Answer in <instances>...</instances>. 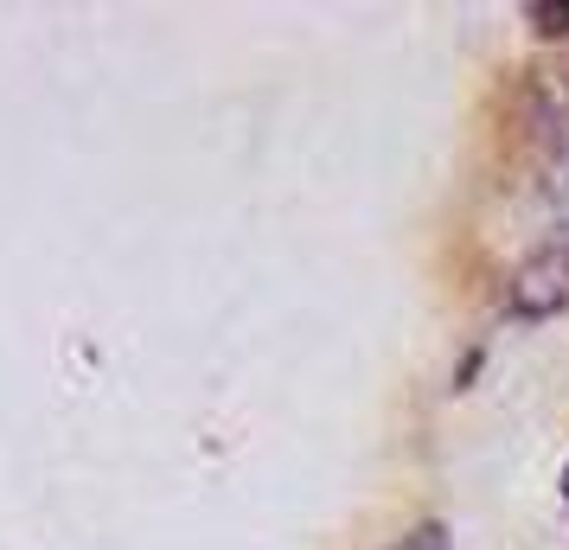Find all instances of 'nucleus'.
I'll return each mask as SVG.
<instances>
[{"label": "nucleus", "instance_id": "f257e3e1", "mask_svg": "<svg viewBox=\"0 0 569 550\" xmlns=\"http://www.w3.org/2000/svg\"><path fill=\"white\" fill-rule=\"evenodd\" d=\"M506 314L512 320H550L569 314V237L543 243L538 257H525L506 282Z\"/></svg>", "mask_w": 569, "mask_h": 550}, {"label": "nucleus", "instance_id": "f03ea898", "mask_svg": "<svg viewBox=\"0 0 569 550\" xmlns=\"http://www.w3.org/2000/svg\"><path fill=\"white\" fill-rule=\"evenodd\" d=\"M390 550H455V538H448V524H416L410 538H397Z\"/></svg>", "mask_w": 569, "mask_h": 550}, {"label": "nucleus", "instance_id": "20e7f679", "mask_svg": "<svg viewBox=\"0 0 569 550\" xmlns=\"http://www.w3.org/2000/svg\"><path fill=\"white\" fill-rule=\"evenodd\" d=\"M563 506H569V468H563Z\"/></svg>", "mask_w": 569, "mask_h": 550}, {"label": "nucleus", "instance_id": "7ed1b4c3", "mask_svg": "<svg viewBox=\"0 0 569 550\" xmlns=\"http://www.w3.org/2000/svg\"><path fill=\"white\" fill-rule=\"evenodd\" d=\"M531 20H538V32H569V0L563 7H531Z\"/></svg>", "mask_w": 569, "mask_h": 550}]
</instances>
